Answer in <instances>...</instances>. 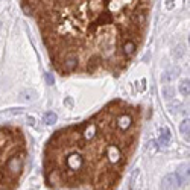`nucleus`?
Wrapping results in <instances>:
<instances>
[{"label":"nucleus","mask_w":190,"mask_h":190,"mask_svg":"<svg viewBox=\"0 0 190 190\" xmlns=\"http://www.w3.org/2000/svg\"><path fill=\"white\" fill-rule=\"evenodd\" d=\"M6 170H8L11 175L17 176V175L23 170V157L18 155V154L11 155V157L8 158V161H6Z\"/></svg>","instance_id":"1"},{"label":"nucleus","mask_w":190,"mask_h":190,"mask_svg":"<svg viewBox=\"0 0 190 190\" xmlns=\"http://www.w3.org/2000/svg\"><path fill=\"white\" fill-rule=\"evenodd\" d=\"M161 188H163V190H178V188H179V182H178L176 175H175V173L166 175V176L163 178Z\"/></svg>","instance_id":"2"},{"label":"nucleus","mask_w":190,"mask_h":190,"mask_svg":"<svg viewBox=\"0 0 190 190\" xmlns=\"http://www.w3.org/2000/svg\"><path fill=\"white\" fill-rule=\"evenodd\" d=\"M176 178H178V182H179V187H184L185 182H188V166H181V169L178 170L176 173Z\"/></svg>","instance_id":"3"},{"label":"nucleus","mask_w":190,"mask_h":190,"mask_svg":"<svg viewBox=\"0 0 190 190\" xmlns=\"http://www.w3.org/2000/svg\"><path fill=\"white\" fill-rule=\"evenodd\" d=\"M170 138H172V134L167 128H163L161 129V134H160V138H158V143L161 146H167L170 143Z\"/></svg>","instance_id":"4"},{"label":"nucleus","mask_w":190,"mask_h":190,"mask_svg":"<svg viewBox=\"0 0 190 190\" xmlns=\"http://www.w3.org/2000/svg\"><path fill=\"white\" fill-rule=\"evenodd\" d=\"M56 114L53 113V111H49V113H46L44 116H43V120H44V123L46 125H53L55 122H56Z\"/></svg>","instance_id":"5"},{"label":"nucleus","mask_w":190,"mask_h":190,"mask_svg":"<svg viewBox=\"0 0 190 190\" xmlns=\"http://www.w3.org/2000/svg\"><path fill=\"white\" fill-rule=\"evenodd\" d=\"M181 134H182L184 138L188 140V120H187V119H185V120H182V123H181Z\"/></svg>","instance_id":"6"},{"label":"nucleus","mask_w":190,"mask_h":190,"mask_svg":"<svg viewBox=\"0 0 190 190\" xmlns=\"http://www.w3.org/2000/svg\"><path fill=\"white\" fill-rule=\"evenodd\" d=\"M179 90H181V93L184 94V96H188V79H184V81L181 82Z\"/></svg>","instance_id":"7"},{"label":"nucleus","mask_w":190,"mask_h":190,"mask_svg":"<svg viewBox=\"0 0 190 190\" xmlns=\"http://www.w3.org/2000/svg\"><path fill=\"white\" fill-rule=\"evenodd\" d=\"M163 94H164V96L167 98V99L172 98V88H170V87H166V88L163 90Z\"/></svg>","instance_id":"8"},{"label":"nucleus","mask_w":190,"mask_h":190,"mask_svg":"<svg viewBox=\"0 0 190 190\" xmlns=\"http://www.w3.org/2000/svg\"><path fill=\"white\" fill-rule=\"evenodd\" d=\"M67 105H68V107H72V105H73V101H72V99H70V98L67 99Z\"/></svg>","instance_id":"9"},{"label":"nucleus","mask_w":190,"mask_h":190,"mask_svg":"<svg viewBox=\"0 0 190 190\" xmlns=\"http://www.w3.org/2000/svg\"><path fill=\"white\" fill-rule=\"evenodd\" d=\"M47 81H49V84H53V79H52L50 75H47Z\"/></svg>","instance_id":"10"}]
</instances>
